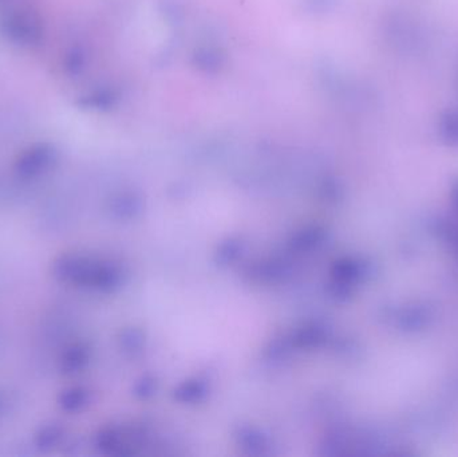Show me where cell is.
Wrapping results in <instances>:
<instances>
[{
    "mask_svg": "<svg viewBox=\"0 0 458 457\" xmlns=\"http://www.w3.org/2000/svg\"><path fill=\"white\" fill-rule=\"evenodd\" d=\"M438 134L449 147H458V106L451 107L440 115Z\"/></svg>",
    "mask_w": 458,
    "mask_h": 457,
    "instance_id": "6da1fadb",
    "label": "cell"
}]
</instances>
